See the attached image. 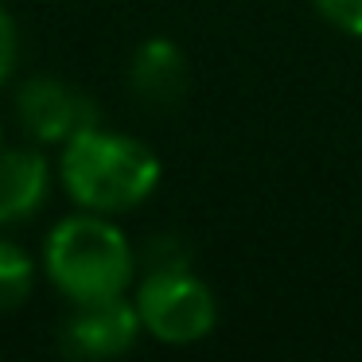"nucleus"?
I'll return each mask as SVG.
<instances>
[{
    "mask_svg": "<svg viewBox=\"0 0 362 362\" xmlns=\"http://www.w3.org/2000/svg\"><path fill=\"white\" fill-rule=\"evenodd\" d=\"M59 168L71 199L82 211L98 214L133 211L160 183V160L152 156V148L125 133H105L98 125L63 144Z\"/></svg>",
    "mask_w": 362,
    "mask_h": 362,
    "instance_id": "nucleus-1",
    "label": "nucleus"
},
{
    "mask_svg": "<svg viewBox=\"0 0 362 362\" xmlns=\"http://www.w3.org/2000/svg\"><path fill=\"white\" fill-rule=\"evenodd\" d=\"M43 265L63 296H71L74 304H90V300L121 296L133 281L136 257L113 222H105L98 211H86L63 218L51 230Z\"/></svg>",
    "mask_w": 362,
    "mask_h": 362,
    "instance_id": "nucleus-2",
    "label": "nucleus"
},
{
    "mask_svg": "<svg viewBox=\"0 0 362 362\" xmlns=\"http://www.w3.org/2000/svg\"><path fill=\"white\" fill-rule=\"evenodd\" d=\"M136 312L160 343H199L214 327V296L183 261L152 265L136 288Z\"/></svg>",
    "mask_w": 362,
    "mask_h": 362,
    "instance_id": "nucleus-3",
    "label": "nucleus"
},
{
    "mask_svg": "<svg viewBox=\"0 0 362 362\" xmlns=\"http://www.w3.org/2000/svg\"><path fill=\"white\" fill-rule=\"evenodd\" d=\"M20 121L40 144H66L98 125V105L59 78H32L16 98Z\"/></svg>",
    "mask_w": 362,
    "mask_h": 362,
    "instance_id": "nucleus-4",
    "label": "nucleus"
},
{
    "mask_svg": "<svg viewBox=\"0 0 362 362\" xmlns=\"http://www.w3.org/2000/svg\"><path fill=\"white\" fill-rule=\"evenodd\" d=\"M78 312L66 320L63 343L71 354H86V358H110V354H125L141 335V312L136 304L121 296L90 300V304H74Z\"/></svg>",
    "mask_w": 362,
    "mask_h": 362,
    "instance_id": "nucleus-5",
    "label": "nucleus"
},
{
    "mask_svg": "<svg viewBox=\"0 0 362 362\" xmlns=\"http://www.w3.org/2000/svg\"><path fill=\"white\" fill-rule=\"evenodd\" d=\"M51 187V168L40 148L0 152V226L32 218Z\"/></svg>",
    "mask_w": 362,
    "mask_h": 362,
    "instance_id": "nucleus-6",
    "label": "nucleus"
},
{
    "mask_svg": "<svg viewBox=\"0 0 362 362\" xmlns=\"http://www.w3.org/2000/svg\"><path fill=\"white\" fill-rule=\"evenodd\" d=\"M129 82H133V94L141 102L172 105V102H180L183 86H187V63H183L175 43L148 40L136 47L133 66H129Z\"/></svg>",
    "mask_w": 362,
    "mask_h": 362,
    "instance_id": "nucleus-7",
    "label": "nucleus"
},
{
    "mask_svg": "<svg viewBox=\"0 0 362 362\" xmlns=\"http://www.w3.org/2000/svg\"><path fill=\"white\" fill-rule=\"evenodd\" d=\"M32 276H35L32 257L20 245L0 238V312L24 304L28 292H32Z\"/></svg>",
    "mask_w": 362,
    "mask_h": 362,
    "instance_id": "nucleus-8",
    "label": "nucleus"
},
{
    "mask_svg": "<svg viewBox=\"0 0 362 362\" xmlns=\"http://www.w3.org/2000/svg\"><path fill=\"white\" fill-rule=\"evenodd\" d=\"M315 8H320L323 20H331L339 32L362 35V0H315Z\"/></svg>",
    "mask_w": 362,
    "mask_h": 362,
    "instance_id": "nucleus-9",
    "label": "nucleus"
},
{
    "mask_svg": "<svg viewBox=\"0 0 362 362\" xmlns=\"http://www.w3.org/2000/svg\"><path fill=\"white\" fill-rule=\"evenodd\" d=\"M12 71H16V24L0 8V82H8Z\"/></svg>",
    "mask_w": 362,
    "mask_h": 362,
    "instance_id": "nucleus-10",
    "label": "nucleus"
}]
</instances>
